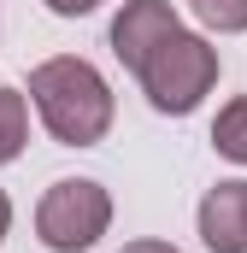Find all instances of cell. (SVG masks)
Returning <instances> with one entry per match:
<instances>
[{
  "label": "cell",
  "mask_w": 247,
  "mask_h": 253,
  "mask_svg": "<svg viewBox=\"0 0 247 253\" xmlns=\"http://www.w3.org/2000/svg\"><path fill=\"white\" fill-rule=\"evenodd\" d=\"M6 230H12V194L0 189V242H6Z\"/></svg>",
  "instance_id": "obj_11"
},
{
  "label": "cell",
  "mask_w": 247,
  "mask_h": 253,
  "mask_svg": "<svg viewBox=\"0 0 247 253\" xmlns=\"http://www.w3.org/2000/svg\"><path fill=\"white\" fill-rule=\"evenodd\" d=\"M24 141H30V100H24V88L0 83V165H12L24 153Z\"/></svg>",
  "instance_id": "obj_6"
},
{
  "label": "cell",
  "mask_w": 247,
  "mask_h": 253,
  "mask_svg": "<svg viewBox=\"0 0 247 253\" xmlns=\"http://www.w3.org/2000/svg\"><path fill=\"white\" fill-rule=\"evenodd\" d=\"M94 6H100V0H47V12H53V18H88Z\"/></svg>",
  "instance_id": "obj_9"
},
{
  "label": "cell",
  "mask_w": 247,
  "mask_h": 253,
  "mask_svg": "<svg viewBox=\"0 0 247 253\" xmlns=\"http://www.w3.org/2000/svg\"><path fill=\"white\" fill-rule=\"evenodd\" d=\"M200 242L206 253H247V177H230L200 200Z\"/></svg>",
  "instance_id": "obj_5"
},
{
  "label": "cell",
  "mask_w": 247,
  "mask_h": 253,
  "mask_svg": "<svg viewBox=\"0 0 247 253\" xmlns=\"http://www.w3.org/2000/svg\"><path fill=\"white\" fill-rule=\"evenodd\" d=\"M112 230V194L94 177H59L36 206V236L53 253H88Z\"/></svg>",
  "instance_id": "obj_3"
},
{
  "label": "cell",
  "mask_w": 247,
  "mask_h": 253,
  "mask_svg": "<svg viewBox=\"0 0 247 253\" xmlns=\"http://www.w3.org/2000/svg\"><path fill=\"white\" fill-rule=\"evenodd\" d=\"M188 12L218 36H242L247 30V0H188Z\"/></svg>",
  "instance_id": "obj_8"
},
{
  "label": "cell",
  "mask_w": 247,
  "mask_h": 253,
  "mask_svg": "<svg viewBox=\"0 0 247 253\" xmlns=\"http://www.w3.org/2000/svg\"><path fill=\"white\" fill-rule=\"evenodd\" d=\"M118 253H183V248H171V242H153V236H141V242H124Z\"/></svg>",
  "instance_id": "obj_10"
},
{
  "label": "cell",
  "mask_w": 247,
  "mask_h": 253,
  "mask_svg": "<svg viewBox=\"0 0 247 253\" xmlns=\"http://www.w3.org/2000/svg\"><path fill=\"white\" fill-rule=\"evenodd\" d=\"M212 147H218L230 165H247V94H236L230 106H218V118H212Z\"/></svg>",
  "instance_id": "obj_7"
},
{
  "label": "cell",
  "mask_w": 247,
  "mask_h": 253,
  "mask_svg": "<svg viewBox=\"0 0 247 253\" xmlns=\"http://www.w3.org/2000/svg\"><path fill=\"white\" fill-rule=\"evenodd\" d=\"M177 24H183V18H177L171 0H124V12L112 18V53H118V65L135 71Z\"/></svg>",
  "instance_id": "obj_4"
},
{
  "label": "cell",
  "mask_w": 247,
  "mask_h": 253,
  "mask_svg": "<svg viewBox=\"0 0 247 253\" xmlns=\"http://www.w3.org/2000/svg\"><path fill=\"white\" fill-rule=\"evenodd\" d=\"M135 83L141 94L153 100V112H171V118H188L212 88H218V47L194 30H171L147 59L135 65Z\"/></svg>",
  "instance_id": "obj_2"
},
{
  "label": "cell",
  "mask_w": 247,
  "mask_h": 253,
  "mask_svg": "<svg viewBox=\"0 0 247 253\" xmlns=\"http://www.w3.org/2000/svg\"><path fill=\"white\" fill-rule=\"evenodd\" d=\"M30 100L41 112L47 135L59 147H94L106 141V129L118 118V100H112V83L77 53H53L30 71Z\"/></svg>",
  "instance_id": "obj_1"
}]
</instances>
